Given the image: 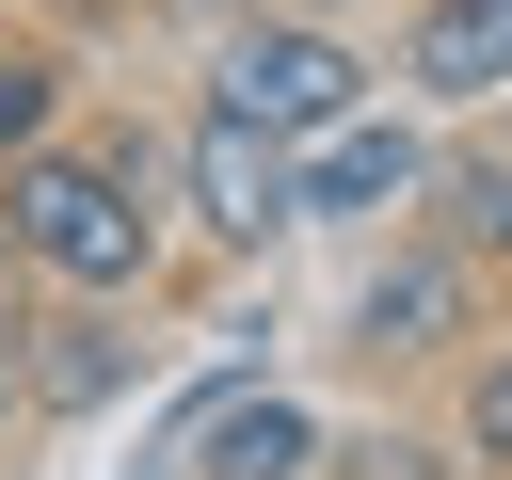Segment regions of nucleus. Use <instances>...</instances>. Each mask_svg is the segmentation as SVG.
<instances>
[{
    "label": "nucleus",
    "mask_w": 512,
    "mask_h": 480,
    "mask_svg": "<svg viewBox=\"0 0 512 480\" xmlns=\"http://www.w3.org/2000/svg\"><path fill=\"white\" fill-rule=\"evenodd\" d=\"M160 128H112V144H16L0 160V208H16V256H32V288H96V304H128L144 272H160Z\"/></svg>",
    "instance_id": "obj_1"
},
{
    "label": "nucleus",
    "mask_w": 512,
    "mask_h": 480,
    "mask_svg": "<svg viewBox=\"0 0 512 480\" xmlns=\"http://www.w3.org/2000/svg\"><path fill=\"white\" fill-rule=\"evenodd\" d=\"M352 96H368V64L336 16H224V48H208V112H240L272 144H320Z\"/></svg>",
    "instance_id": "obj_2"
},
{
    "label": "nucleus",
    "mask_w": 512,
    "mask_h": 480,
    "mask_svg": "<svg viewBox=\"0 0 512 480\" xmlns=\"http://www.w3.org/2000/svg\"><path fill=\"white\" fill-rule=\"evenodd\" d=\"M480 336V256L464 240H384L368 256V288H352V368H432V352H464Z\"/></svg>",
    "instance_id": "obj_3"
},
{
    "label": "nucleus",
    "mask_w": 512,
    "mask_h": 480,
    "mask_svg": "<svg viewBox=\"0 0 512 480\" xmlns=\"http://www.w3.org/2000/svg\"><path fill=\"white\" fill-rule=\"evenodd\" d=\"M176 176H192V208H208V240H224V256H272V240L304 224V176H288V144H272V128H240V112H192Z\"/></svg>",
    "instance_id": "obj_4"
},
{
    "label": "nucleus",
    "mask_w": 512,
    "mask_h": 480,
    "mask_svg": "<svg viewBox=\"0 0 512 480\" xmlns=\"http://www.w3.org/2000/svg\"><path fill=\"white\" fill-rule=\"evenodd\" d=\"M112 384H144V336H128L96 288H64V320L16 336V416H96Z\"/></svg>",
    "instance_id": "obj_5"
},
{
    "label": "nucleus",
    "mask_w": 512,
    "mask_h": 480,
    "mask_svg": "<svg viewBox=\"0 0 512 480\" xmlns=\"http://www.w3.org/2000/svg\"><path fill=\"white\" fill-rule=\"evenodd\" d=\"M176 448H192V480H320V416L272 384H208L176 416Z\"/></svg>",
    "instance_id": "obj_6"
},
{
    "label": "nucleus",
    "mask_w": 512,
    "mask_h": 480,
    "mask_svg": "<svg viewBox=\"0 0 512 480\" xmlns=\"http://www.w3.org/2000/svg\"><path fill=\"white\" fill-rule=\"evenodd\" d=\"M400 96H432V112L512 96V0H416L400 16Z\"/></svg>",
    "instance_id": "obj_7"
},
{
    "label": "nucleus",
    "mask_w": 512,
    "mask_h": 480,
    "mask_svg": "<svg viewBox=\"0 0 512 480\" xmlns=\"http://www.w3.org/2000/svg\"><path fill=\"white\" fill-rule=\"evenodd\" d=\"M288 176H304V224H320V208H416L432 144H416V128H352V112H336V128H320V160H288Z\"/></svg>",
    "instance_id": "obj_8"
},
{
    "label": "nucleus",
    "mask_w": 512,
    "mask_h": 480,
    "mask_svg": "<svg viewBox=\"0 0 512 480\" xmlns=\"http://www.w3.org/2000/svg\"><path fill=\"white\" fill-rule=\"evenodd\" d=\"M416 192H432V240H464L480 272H512V128L496 144H432Z\"/></svg>",
    "instance_id": "obj_9"
},
{
    "label": "nucleus",
    "mask_w": 512,
    "mask_h": 480,
    "mask_svg": "<svg viewBox=\"0 0 512 480\" xmlns=\"http://www.w3.org/2000/svg\"><path fill=\"white\" fill-rule=\"evenodd\" d=\"M48 128H64V48L48 32H0V160L48 144Z\"/></svg>",
    "instance_id": "obj_10"
},
{
    "label": "nucleus",
    "mask_w": 512,
    "mask_h": 480,
    "mask_svg": "<svg viewBox=\"0 0 512 480\" xmlns=\"http://www.w3.org/2000/svg\"><path fill=\"white\" fill-rule=\"evenodd\" d=\"M464 464H512V336L464 352Z\"/></svg>",
    "instance_id": "obj_11"
},
{
    "label": "nucleus",
    "mask_w": 512,
    "mask_h": 480,
    "mask_svg": "<svg viewBox=\"0 0 512 480\" xmlns=\"http://www.w3.org/2000/svg\"><path fill=\"white\" fill-rule=\"evenodd\" d=\"M0 336H32V256H16V208H0Z\"/></svg>",
    "instance_id": "obj_12"
},
{
    "label": "nucleus",
    "mask_w": 512,
    "mask_h": 480,
    "mask_svg": "<svg viewBox=\"0 0 512 480\" xmlns=\"http://www.w3.org/2000/svg\"><path fill=\"white\" fill-rule=\"evenodd\" d=\"M128 16H176V32H224L240 0H128Z\"/></svg>",
    "instance_id": "obj_13"
},
{
    "label": "nucleus",
    "mask_w": 512,
    "mask_h": 480,
    "mask_svg": "<svg viewBox=\"0 0 512 480\" xmlns=\"http://www.w3.org/2000/svg\"><path fill=\"white\" fill-rule=\"evenodd\" d=\"M32 16H64V32H96V16H128V0H32Z\"/></svg>",
    "instance_id": "obj_14"
},
{
    "label": "nucleus",
    "mask_w": 512,
    "mask_h": 480,
    "mask_svg": "<svg viewBox=\"0 0 512 480\" xmlns=\"http://www.w3.org/2000/svg\"><path fill=\"white\" fill-rule=\"evenodd\" d=\"M0 432H16V336H0Z\"/></svg>",
    "instance_id": "obj_15"
},
{
    "label": "nucleus",
    "mask_w": 512,
    "mask_h": 480,
    "mask_svg": "<svg viewBox=\"0 0 512 480\" xmlns=\"http://www.w3.org/2000/svg\"><path fill=\"white\" fill-rule=\"evenodd\" d=\"M0 480H16V464H0Z\"/></svg>",
    "instance_id": "obj_16"
}]
</instances>
